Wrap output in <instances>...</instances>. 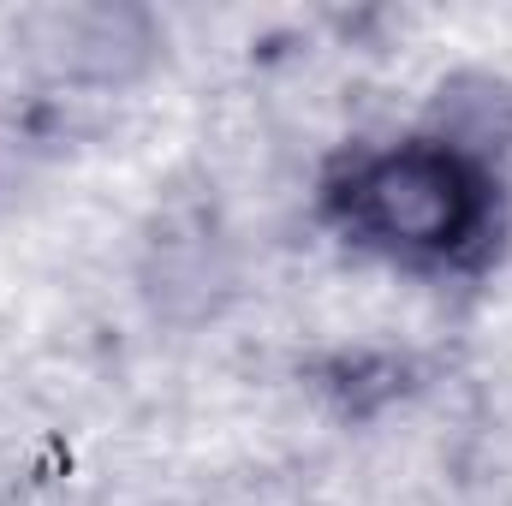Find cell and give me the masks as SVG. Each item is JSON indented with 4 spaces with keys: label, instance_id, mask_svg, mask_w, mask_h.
I'll use <instances>...</instances> for the list:
<instances>
[{
    "label": "cell",
    "instance_id": "obj_1",
    "mask_svg": "<svg viewBox=\"0 0 512 506\" xmlns=\"http://www.w3.org/2000/svg\"><path fill=\"white\" fill-rule=\"evenodd\" d=\"M340 221L352 239L382 245L411 262H447L489 227V185L483 167L453 155L447 143H405L370 155L334 191Z\"/></svg>",
    "mask_w": 512,
    "mask_h": 506
},
{
    "label": "cell",
    "instance_id": "obj_2",
    "mask_svg": "<svg viewBox=\"0 0 512 506\" xmlns=\"http://www.w3.org/2000/svg\"><path fill=\"white\" fill-rule=\"evenodd\" d=\"M435 114H441V137L435 143H447L453 155H465L477 167H483V155H501L512 143V90L495 84V78L447 84Z\"/></svg>",
    "mask_w": 512,
    "mask_h": 506
}]
</instances>
